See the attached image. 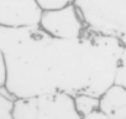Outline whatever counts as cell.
<instances>
[{
  "label": "cell",
  "instance_id": "9c48e42d",
  "mask_svg": "<svg viewBox=\"0 0 126 119\" xmlns=\"http://www.w3.org/2000/svg\"><path fill=\"white\" fill-rule=\"evenodd\" d=\"M76 0H36L38 8L42 11H49V10H59L68 5L74 4Z\"/></svg>",
  "mask_w": 126,
  "mask_h": 119
},
{
  "label": "cell",
  "instance_id": "8fae6325",
  "mask_svg": "<svg viewBox=\"0 0 126 119\" xmlns=\"http://www.w3.org/2000/svg\"><path fill=\"white\" fill-rule=\"evenodd\" d=\"M5 82H6V67H5L4 56L0 51V88L5 87Z\"/></svg>",
  "mask_w": 126,
  "mask_h": 119
},
{
  "label": "cell",
  "instance_id": "7c38bea8",
  "mask_svg": "<svg viewBox=\"0 0 126 119\" xmlns=\"http://www.w3.org/2000/svg\"><path fill=\"white\" fill-rule=\"evenodd\" d=\"M83 119H106V118L100 112H95V113H93V114H90V115H88V117H85Z\"/></svg>",
  "mask_w": 126,
  "mask_h": 119
},
{
  "label": "cell",
  "instance_id": "7a4b0ae2",
  "mask_svg": "<svg viewBox=\"0 0 126 119\" xmlns=\"http://www.w3.org/2000/svg\"><path fill=\"white\" fill-rule=\"evenodd\" d=\"M74 5L87 29L126 47V0H76Z\"/></svg>",
  "mask_w": 126,
  "mask_h": 119
},
{
  "label": "cell",
  "instance_id": "30bf717a",
  "mask_svg": "<svg viewBox=\"0 0 126 119\" xmlns=\"http://www.w3.org/2000/svg\"><path fill=\"white\" fill-rule=\"evenodd\" d=\"M115 83L126 88V47H124L115 73Z\"/></svg>",
  "mask_w": 126,
  "mask_h": 119
},
{
  "label": "cell",
  "instance_id": "5b68a950",
  "mask_svg": "<svg viewBox=\"0 0 126 119\" xmlns=\"http://www.w3.org/2000/svg\"><path fill=\"white\" fill-rule=\"evenodd\" d=\"M36 98V119H83L74 107L73 97L69 94L53 93Z\"/></svg>",
  "mask_w": 126,
  "mask_h": 119
},
{
  "label": "cell",
  "instance_id": "6da1fadb",
  "mask_svg": "<svg viewBox=\"0 0 126 119\" xmlns=\"http://www.w3.org/2000/svg\"><path fill=\"white\" fill-rule=\"evenodd\" d=\"M124 45L87 29L77 40L52 37L38 25L0 26L6 91L15 98L53 93L101 97L115 83Z\"/></svg>",
  "mask_w": 126,
  "mask_h": 119
},
{
  "label": "cell",
  "instance_id": "277c9868",
  "mask_svg": "<svg viewBox=\"0 0 126 119\" xmlns=\"http://www.w3.org/2000/svg\"><path fill=\"white\" fill-rule=\"evenodd\" d=\"M41 14L36 0H0V26L38 25Z\"/></svg>",
  "mask_w": 126,
  "mask_h": 119
},
{
  "label": "cell",
  "instance_id": "3957f363",
  "mask_svg": "<svg viewBox=\"0 0 126 119\" xmlns=\"http://www.w3.org/2000/svg\"><path fill=\"white\" fill-rule=\"evenodd\" d=\"M38 26L52 37L62 40L80 39L87 27L74 4L59 10L42 11Z\"/></svg>",
  "mask_w": 126,
  "mask_h": 119
},
{
  "label": "cell",
  "instance_id": "52a82bcc",
  "mask_svg": "<svg viewBox=\"0 0 126 119\" xmlns=\"http://www.w3.org/2000/svg\"><path fill=\"white\" fill-rule=\"evenodd\" d=\"M74 107L82 118H85L95 112H99L100 98L90 94H77L73 97Z\"/></svg>",
  "mask_w": 126,
  "mask_h": 119
},
{
  "label": "cell",
  "instance_id": "8992f818",
  "mask_svg": "<svg viewBox=\"0 0 126 119\" xmlns=\"http://www.w3.org/2000/svg\"><path fill=\"white\" fill-rule=\"evenodd\" d=\"M99 112L106 119H126V88L114 83L100 97Z\"/></svg>",
  "mask_w": 126,
  "mask_h": 119
},
{
  "label": "cell",
  "instance_id": "ba28073f",
  "mask_svg": "<svg viewBox=\"0 0 126 119\" xmlns=\"http://www.w3.org/2000/svg\"><path fill=\"white\" fill-rule=\"evenodd\" d=\"M15 98L6 91L5 87L0 88V119H13V104Z\"/></svg>",
  "mask_w": 126,
  "mask_h": 119
}]
</instances>
